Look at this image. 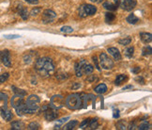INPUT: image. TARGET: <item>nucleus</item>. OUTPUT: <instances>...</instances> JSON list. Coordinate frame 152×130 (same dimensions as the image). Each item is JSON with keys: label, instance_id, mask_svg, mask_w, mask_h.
Returning a JSON list of instances; mask_svg holds the SVG:
<instances>
[{"label": "nucleus", "instance_id": "33", "mask_svg": "<svg viewBox=\"0 0 152 130\" xmlns=\"http://www.w3.org/2000/svg\"><path fill=\"white\" fill-rule=\"evenodd\" d=\"M61 32H64V33H72L73 31V28L72 27H69V26H65L61 27Z\"/></svg>", "mask_w": 152, "mask_h": 130}, {"label": "nucleus", "instance_id": "12", "mask_svg": "<svg viewBox=\"0 0 152 130\" xmlns=\"http://www.w3.org/2000/svg\"><path fill=\"white\" fill-rule=\"evenodd\" d=\"M102 6L104 7V9H106L110 11H114L118 9V2H115V1H112V0H107V1H105L103 3Z\"/></svg>", "mask_w": 152, "mask_h": 130}, {"label": "nucleus", "instance_id": "24", "mask_svg": "<svg viewBox=\"0 0 152 130\" xmlns=\"http://www.w3.org/2000/svg\"><path fill=\"white\" fill-rule=\"evenodd\" d=\"M115 20V15L112 13H107L105 14V22L110 24V23H113Z\"/></svg>", "mask_w": 152, "mask_h": 130}, {"label": "nucleus", "instance_id": "38", "mask_svg": "<svg viewBox=\"0 0 152 130\" xmlns=\"http://www.w3.org/2000/svg\"><path fill=\"white\" fill-rule=\"evenodd\" d=\"M99 78H98V76L97 75H92L91 76H89V78H87V81H89V82H94V81H96V80H98Z\"/></svg>", "mask_w": 152, "mask_h": 130}, {"label": "nucleus", "instance_id": "6", "mask_svg": "<svg viewBox=\"0 0 152 130\" xmlns=\"http://www.w3.org/2000/svg\"><path fill=\"white\" fill-rule=\"evenodd\" d=\"M42 110L44 112V118L47 121H54L58 117L57 112H56L54 109L48 107V106H44L42 108Z\"/></svg>", "mask_w": 152, "mask_h": 130}, {"label": "nucleus", "instance_id": "43", "mask_svg": "<svg viewBox=\"0 0 152 130\" xmlns=\"http://www.w3.org/2000/svg\"><path fill=\"white\" fill-rule=\"evenodd\" d=\"M113 116H114V118H115V119H118V118L119 117V110L118 109H115Z\"/></svg>", "mask_w": 152, "mask_h": 130}, {"label": "nucleus", "instance_id": "32", "mask_svg": "<svg viewBox=\"0 0 152 130\" xmlns=\"http://www.w3.org/2000/svg\"><path fill=\"white\" fill-rule=\"evenodd\" d=\"M12 89H13V92L14 93H17V94H21V95H26V92L24 91V90H21V89H18V88H16L14 86H12Z\"/></svg>", "mask_w": 152, "mask_h": 130}, {"label": "nucleus", "instance_id": "17", "mask_svg": "<svg viewBox=\"0 0 152 130\" xmlns=\"http://www.w3.org/2000/svg\"><path fill=\"white\" fill-rule=\"evenodd\" d=\"M40 102V99L38 95H35V94H32V95L28 96L26 103H31V104H39Z\"/></svg>", "mask_w": 152, "mask_h": 130}, {"label": "nucleus", "instance_id": "37", "mask_svg": "<svg viewBox=\"0 0 152 130\" xmlns=\"http://www.w3.org/2000/svg\"><path fill=\"white\" fill-rule=\"evenodd\" d=\"M40 10H42V9L36 7V8L33 9V10H31V13H30V14H31L32 16H36V15H38V14L40 13Z\"/></svg>", "mask_w": 152, "mask_h": 130}, {"label": "nucleus", "instance_id": "13", "mask_svg": "<svg viewBox=\"0 0 152 130\" xmlns=\"http://www.w3.org/2000/svg\"><path fill=\"white\" fill-rule=\"evenodd\" d=\"M107 51L109 52V54L111 56L114 57L115 60H116V61L121 60V54H120V52L118 48H115V47H110V48H108Z\"/></svg>", "mask_w": 152, "mask_h": 130}, {"label": "nucleus", "instance_id": "15", "mask_svg": "<svg viewBox=\"0 0 152 130\" xmlns=\"http://www.w3.org/2000/svg\"><path fill=\"white\" fill-rule=\"evenodd\" d=\"M25 127H26L25 123L21 121H14L11 123V129H13V130H21V129H24Z\"/></svg>", "mask_w": 152, "mask_h": 130}, {"label": "nucleus", "instance_id": "22", "mask_svg": "<svg viewBox=\"0 0 152 130\" xmlns=\"http://www.w3.org/2000/svg\"><path fill=\"white\" fill-rule=\"evenodd\" d=\"M127 22L129 23V24H132V25H135V24L139 21V19H138V17L137 16H135L134 14H130L128 17H127Z\"/></svg>", "mask_w": 152, "mask_h": 130}, {"label": "nucleus", "instance_id": "16", "mask_svg": "<svg viewBox=\"0 0 152 130\" xmlns=\"http://www.w3.org/2000/svg\"><path fill=\"white\" fill-rule=\"evenodd\" d=\"M140 38H141V41L144 44H149L152 40V35L150 33H141L140 34Z\"/></svg>", "mask_w": 152, "mask_h": 130}, {"label": "nucleus", "instance_id": "5", "mask_svg": "<svg viewBox=\"0 0 152 130\" xmlns=\"http://www.w3.org/2000/svg\"><path fill=\"white\" fill-rule=\"evenodd\" d=\"M100 63L101 67L105 70H110L114 67V61L110 57H108L105 53H102L100 55Z\"/></svg>", "mask_w": 152, "mask_h": 130}, {"label": "nucleus", "instance_id": "1", "mask_svg": "<svg viewBox=\"0 0 152 130\" xmlns=\"http://www.w3.org/2000/svg\"><path fill=\"white\" fill-rule=\"evenodd\" d=\"M35 68H36L40 75L48 76L54 73L55 65L50 58H42L37 60L36 64H35Z\"/></svg>", "mask_w": 152, "mask_h": 130}, {"label": "nucleus", "instance_id": "48", "mask_svg": "<svg viewBox=\"0 0 152 130\" xmlns=\"http://www.w3.org/2000/svg\"><path fill=\"white\" fill-rule=\"evenodd\" d=\"M112 1H115V2H118V0H112Z\"/></svg>", "mask_w": 152, "mask_h": 130}, {"label": "nucleus", "instance_id": "8", "mask_svg": "<svg viewBox=\"0 0 152 130\" xmlns=\"http://www.w3.org/2000/svg\"><path fill=\"white\" fill-rule=\"evenodd\" d=\"M0 61L5 65L6 67L11 66V61H10V54L9 50L0 51Z\"/></svg>", "mask_w": 152, "mask_h": 130}, {"label": "nucleus", "instance_id": "20", "mask_svg": "<svg viewBox=\"0 0 152 130\" xmlns=\"http://www.w3.org/2000/svg\"><path fill=\"white\" fill-rule=\"evenodd\" d=\"M23 6H21V8L19 10V14L20 16L22 17L23 20H27L28 19V16H29V13H28V10L26 8H22Z\"/></svg>", "mask_w": 152, "mask_h": 130}, {"label": "nucleus", "instance_id": "7", "mask_svg": "<svg viewBox=\"0 0 152 130\" xmlns=\"http://www.w3.org/2000/svg\"><path fill=\"white\" fill-rule=\"evenodd\" d=\"M137 5V1L136 0H121L119 6L122 10L130 11L132 10H133L134 8L136 7Z\"/></svg>", "mask_w": 152, "mask_h": 130}, {"label": "nucleus", "instance_id": "19", "mask_svg": "<svg viewBox=\"0 0 152 130\" xmlns=\"http://www.w3.org/2000/svg\"><path fill=\"white\" fill-rule=\"evenodd\" d=\"M107 92V86L105 84H100L95 88V92L99 94H102Z\"/></svg>", "mask_w": 152, "mask_h": 130}, {"label": "nucleus", "instance_id": "30", "mask_svg": "<svg viewBox=\"0 0 152 130\" xmlns=\"http://www.w3.org/2000/svg\"><path fill=\"white\" fill-rule=\"evenodd\" d=\"M139 130H147V129H150V125L148 122H144L143 123H141L139 126H138Z\"/></svg>", "mask_w": 152, "mask_h": 130}, {"label": "nucleus", "instance_id": "4", "mask_svg": "<svg viewBox=\"0 0 152 130\" xmlns=\"http://www.w3.org/2000/svg\"><path fill=\"white\" fill-rule=\"evenodd\" d=\"M64 106H65V99L60 94H56V95H54L51 98L50 107L55 110L63 108Z\"/></svg>", "mask_w": 152, "mask_h": 130}, {"label": "nucleus", "instance_id": "9", "mask_svg": "<svg viewBox=\"0 0 152 130\" xmlns=\"http://www.w3.org/2000/svg\"><path fill=\"white\" fill-rule=\"evenodd\" d=\"M56 17V14L54 10H46L43 11L42 13V21L46 24V23H52L53 20Z\"/></svg>", "mask_w": 152, "mask_h": 130}, {"label": "nucleus", "instance_id": "23", "mask_svg": "<svg viewBox=\"0 0 152 130\" xmlns=\"http://www.w3.org/2000/svg\"><path fill=\"white\" fill-rule=\"evenodd\" d=\"M69 119V117H66V118H62V119H60V120H58L57 122H56V123L55 125V129H59L64 123H65Z\"/></svg>", "mask_w": 152, "mask_h": 130}, {"label": "nucleus", "instance_id": "27", "mask_svg": "<svg viewBox=\"0 0 152 130\" xmlns=\"http://www.w3.org/2000/svg\"><path fill=\"white\" fill-rule=\"evenodd\" d=\"M75 73H76V75L78 76V78H80V76L83 75V72H82V68L81 66L79 65L78 62L75 63Z\"/></svg>", "mask_w": 152, "mask_h": 130}, {"label": "nucleus", "instance_id": "28", "mask_svg": "<svg viewBox=\"0 0 152 130\" xmlns=\"http://www.w3.org/2000/svg\"><path fill=\"white\" fill-rule=\"evenodd\" d=\"M131 43H132V39L130 37L121 39V40L118 41V44H121V45H128V44H130Z\"/></svg>", "mask_w": 152, "mask_h": 130}, {"label": "nucleus", "instance_id": "11", "mask_svg": "<svg viewBox=\"0 0 152 130\" xmlns=\"http://www.w3.org/2000/svg\"><path fill=\"white\" fill-rule=\"evenodd\" d=\"M11 106L15 109L17 108L18 106L22 105L25 103V100H24V95H21V94H17L15 93L14 96L11 98Z\"/></svg>", "mask_w": 152, "mask_h": 130}, {"label": "nucleus", "instance_id": "14", "mask_svg": "<svg viewBox=\"0 0 152 130\" xmlns=\"http://www.w3.org/2000/svg\"><path fill=\"white\" fill-rule=\"evenodd\" d=\"M93 71H94V67L92 66L91 64H88L87 62H86L83 66H82V72L86 75H90L93 73Z\"/></svg>", "mask_w": 152, "mask_h": 130}, {"label": "nucleus", "instance_id": "18", "mask_svg": "<svg viewBox=\"0 0 152 130\" xmlns=\"http://www.w3.org/2000/svg\"><path fill=\"white\" fill-rule=\"evenodd\" d=\"M77 125H78V121L72 120V121L69 122L68 123H66V125H64L62 126H63V129L64 130H69V129H73Z\"/></svg>", "mask_w": 152, "mask_h": 130}, {"label": "nucleus", "instance_id": "42", "mask_svg": "<svg viewBox=\"0 0 152 130\" xmlns=\"http://www.w3.org/2000/svg\"><path fill=\"white\" fill-rule=\"evenodd\" d=\"M5 38L7 39H15V38H19L20 36L19 35H6V36H4Z\"/></svg>", "mask_w": 152, "mask_h": 130}, {"label": "nucleus", "instance_id": "41", "mask_svg": "<svg viewBox=\"0 0 152 130\" xmlns=\"http://www.w3.org/2000/svg\"><path fill=\"white\" fill-rule=\"evenodd\" d=\"M140 71H141V68H140V67H134L133 69H132V72L133 74H135V75H137Z\"/></svg>", "mask_w": 152, "mask_h": 130}, {"label": "nucleus", "instance_id": "2", "mask_svg": "<svg viewBox=\"0 0 152 130\" xmlns=\"http://www.w3.org/2000/svg\"><path fill=\"white\" fill-rule=\"evenodd\" d=\"M65 105L67 106V108L72 109V110H76L82 108L83 105V101H82V97L79 94H71L69 95L66 100H65Z\"/></svg>", "mask_w": 152, "mask_h": 130}, {"label": "nucleus", "instance_id": "45", "mask_svg": "<svg viewBox=\"0 0 152 130\" xmlns=\"http://www.w3.org/2000/svg\"><path fill=\"white\" fill-rule=\"evenodd\" d=\"M79 87H81V84H79V83H75V84L72 86V89H76V88H79Z\"/></svg>", "mask_w": 152, "mask_h": 130}, {"label": "nucleus", "instance_id": "47", "mask_svg": "<svg viewBox=\"0 0 152 130\" xmlns=\"http://www.w3.org/2000/svg\"><path fill=\"white\" fill-rule=\"evenodd\" d=\"M131 88H132V85H129V86L124 87V88H123V90H127V89H131Z\"/></svg>", "mask_w": 152, "mask_h": 130}, {"label": "nucleus", "instance_id": "40", "mask_svg": "<svg viewBox=\"0 0 152 130\" xmlns=\"http://www.w3.org/2000/svg\"><path fill=\"white\" fill-rule=\"evenodd\" d=\"M135 81L137 82V83H139V84H145V79L142 78V76H137V78H135Z\"/></svg>", "mask_w": 152, "mask_h": 130}, {"label": "nucleus", "instance_id": "10", "mask_svg": "<svg viewBox=\"0 0 152 130\" xmlns=\"http://www.w3.org/2000/svg\"><path fill=\"white\" fill-rule=\"evenodd\" d=\"M0 113H1V117L7 122L10 121L11 119H12V117H13L12 113H11V111L7 108V106H6V105H4L3 107L0 109Z\"/></svg>", "mask_w": 152, "mask_h": 130}, {"label": "nucleus", "instance_id": "31", "mask_svg": "<svg viewBox=\"0 0 152 130\" xmlns=\"http://www.w3.org/2000/svg\"><path fill=\"white\" fill-rule=\"evenodd\" d=\"M9 76H10L9 73H5V74L0 75V84H2V83H4V82L7 81Z\"/></svg>", "mask_w": 152, "mask_h": 130}, {"label": "nucleus", "instance_id": "36", "mask_svg": "<svg viewBox=\"0 0 152 130\" xmlns=\"http://www.w3.org/2000/svg\"><path fill=\"white\" fill-rule=\"evenodd\" d=\"M116 128H118V129H126L127 126H126V123L124 121H120L118 122V123H116Z\"/></svg>", "mask_w": 152, "mask_h": 130}, {"label": "nucleus", "instance_id": "29", "mask_svg": "<svg viewBox=\"0 0 152 130\" xmlns=\"http://www.w3.org/2000/svg\"><path fill=\"white\" fill-rule=\"evenodd\" d=\"M133 53H134L133 47H128V48L125 50V56L127 58H132L133 56Z\"/></svg>", "mask_w": 152, "mask_h": 130}, {"label": "nucleus", "instance_id": "44", "mask_svg": "<svg viewBox=\"0 0 152 130\" xmlns=\"http://www.w3.org/2000/svg\"><path fill=\"white\" fill-rule=\"evenodd\" d=\"M25 1H26L29 4H32V5H35V4L39 3V0H25Z\"/></svg>", "mask_w": 152, "mask_h": 130}, {"label": "nucleus", "instance_id": "21", "mask_svg": "<svg viewBox=\"0 0 152 130\" xmlns=\"http://www.w3.org/2000/svg\"><path fill=\"white\" fill-rule=\"evenodd\" d=\"M126 79H127V76H126L125 75H119L116 76V78H115V84L116 86H119L120 84L123 83V82H124Z\"/></svg>", "mask_w": 152, "mask_h": 130}, {"label": "nucleus", "instance_id": "25", "mask_svg": "<svg viewBox=\"0 0 152 130\" xmlns=\"http://www.w3.org/2000/svg\"><path fill=\"white\" fill-rule=\"evenodd\" d=\"M152 53V49H151V46L148 45V46H145L143 50H142V55L145 56V57H148V56H150Z\"/></svg>", "mask_w": 152, "mask_h": 130}, {"label": "nucleus", "instance_id": "35", "mask_svg": "<svg viewBox=\"0 0 152 130\" xmlns=\"http://www.w3.org/2000/svg\"><path fill=\"white\" fill-rule=\"evenodd\" d=\"M88 123H89V119H85L83 122L80 123V128H82V129L86 128L87 126H88Z\"/></svg>", "mask_w": 152, "mask_h": 130}, {"label": "nucleus", "instance_id": "46", "mask_svg": "<svg viewBox=\"0 0 152 130\" xmlns=\"http://www.w3.org/2000/svg\"><path fill=\"white\" fill-rule=\"evenodd\" d=\"M91 2H94V3H101L102 2V0H90Z\"/></svg>", "mask_w": 152, "mask_h": 130}, {"label": "nucleus", "instance_id": "39", "mask_svg": "<svg viewBox=\"0 0 152 130\" xmlns=\"http://www.w3.org/2000/svg\"><path fill=\"white\" fill-rule=\"evenodd\" d=\"M93 61H94L95 63V67L99 70V71H101V66H100V64H99L98 62V58L96 57H93Z\"/></svg>", "mask_w": 152, "mask_h": 130}, {"label": "nucleus", "instance_id": "26", "mask_svg": "<svg viewBox=\"0 0 152 130\" xmlns=\"http://www.w3.org/2000/svg\"><path fill=\"white\" fill-rule=\"evenodd\" d=\"M88 126L91 129H96L98 126H99V123H98V120L97 119H91L89 120V123H88Z\"/></svg>", "mask_w": 152, "mask_h": 130}, {"label": "nucleus", "instance_id": "34", "mask_svg": "<svg viewBox=\"0 0 152 130\" xmlns=\"http://www.w3.org/2000/svg\"><path fill=\"white\" fill-rule=\"evenodd\" d=\"M39 127L40 126L38 123H29V126H28V129H31V130H38Z\"/></svg>", "mask_w": 152, "mask_h": 130}, {"label": "nucleus", "instance_id": "3", "mask_svg": "<svg viewBox=\"0 0 152 130\" xmlns=\"http://www.w3.org/2000/svg\"><path fill=\"white\" fill-rule=\"evenodd\" d=\"M78 11H79V16L84 18V17L95 14L97 13V8L93 5L86 4V5H82L79 8Z\"/></svg>", "mask_w": 152, "mask_h": 130}]
</instances>
